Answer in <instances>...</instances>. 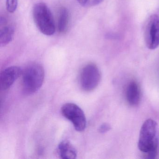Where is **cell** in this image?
Instances as JSON below:
<instances>
[{"mask_svg": "<svg viewBox=\"0 0 159 159\" xmlns=\"http://www.w3.org/2000/svg\"><path fill=\"white\" fill-rule=\"evenodd\" d=\"M126 100L131 106H136L140 100V90L138 84L134 81L129 83L126 87Z\"/></svg>", "mask_w": 159, "mask_h": 159, "instance_id": "obj_9", "label": "cell"}, {"mask_svg": "<svg viewBox=\"0 0 159 159\" xmlns=\"http://www.w3.org/2000/svg\"><path fill=\"white\" fill-rule=\"evenodd\" d=\"M78 1L82 6H86L88 0H78Z\"/></svg>", "mask_w": 159, "mask_h": 159, "instance_id": "obj_15", "label": "cell"}, {"mask_svg": "<svg viewBox=\"0 0 159 159\" xmlns=\"http://www.w3.org/2000/svg\"><path fill=\"white\" fill-rule=\"evenodd\" d=\"M18 0H6V8L10 13H14L17 9Z\"/></svg>", "mask_w": 159, "mask_h": 159, "instance_id": "obj_12", "label": "cell"}, {"mask_svg": "<svg viewBox=\"0 0 159 159\" xmlns=\"http://www.w3.org/2000/svg\"><path fill=\"white\" fill-rule=\"evenodd\" d=\"M61 112L63 116L73 124L75 130L82 132L85 130L86 120L82 110L76 104L66 103L61 108Z\"/></svg>", "mask_w": 159, "mask_h": 159, "instance_id": "obj_4", "label": "cell"}, {"mask_svg": "<svg viewBox=\"0 0 159 159\" xmlns=\"http://www.w3.org/2000/svg\"><path fill=\"white\" fill-rule=\"evenodd\" d=\"M144 37L147 48L152 50L159 47V16L152 15L148 18L144 28Z\"/></svg>", "mask_w": 159, "mask_h": 159, "instance_id": "obj_6", "label": "cell"}, {"mask_svg": "<svg viewBox=\"0 0 159 159\" xmlns=\"http://www.w3.org/2000/svg\"><path fill=\"white\" fill-rule=\"evenodd\" d=\"M159 133L158 124L154 120L144 121L139 132L138 147L139 150L147 153L148 158L154 159L157 154Z\"/></svg>", "mask_w": 159, "mask_h": 159, "instance_id": "obj_1", "label": "cell"}, {"mask_svg": "<svg viewBox=\"0 0 159 159\" xmlns=\"http://www.w3.org/2000/svg\"><path fill=\"white\" fill-rule=\"evenodd\" d=\"M34 22L41 32L46 36H52L56 31V25L52 12L46 4L37 3L33 10Z\"/></svg>", "mask_w": 159, "mask_h": 159, "instance_id": "obj_3", "label": "cell"}, {"mask_svg": "<svg viewBox=\"0 0 159 159\" xmlns=\"http://www.w3.org/2000/svg\"><path fill=\"white\" fill-rule=\"evenodd\" d=\"M104 0H88L86 6L92 7V6H96L101 3Z\"/></svg>", "mask_w": 159, "mask_h": 159, "instance_id": "obj_14", "label": "cell"}, {"mask_svg": "<svg viewBox=\"0 0 159 159\" xmlns=\"http://www.w3.org/2000/svg\"><path fill=\"white\" fill-rule=\"evenodd\" d=\"M100 80V70L95 64H88L83 68L80 76V84L84 91L94 90L99 84Z\"/></svg>", "mask_w": 159, "mask_h": 159, "instance_id": "obj_5", "label": "cell"}, {"mask_svg": "<svg viewBox=\"0 0 159 159\" xmlns=\"http://www.w3.org/2000/svg\"><path fill=\"white\" fill-rule=\"evenodd\" d=\"M69 20V12L66 8L63 7L60 9L58 22V30L63 33L66 30Z\"/></svg>", "mask_w": 159, "mask_h": 159, "instance_id": "obj_11", "label": "cell"}, {"mask_svg": "<svg viewBox=\"0 0 159 159\" xmlns=\"http://www.w3.org/2000/svg\"><path fill=\"white\" fill-rule=\"evenodd\" d=\"M58 152L62 159H74L77 156V151L75 147L67 140H64L59 143Z\"/></svg>", "mask_w": 159, "mask_h": 159, "instance_id": "obj_10", "label": "cell"}, {"mask_svg": "<svg viewBox=\"0 0 159 159\" xmlns=\"http://www.w3.org/2000/svg\"><path fill=\"white\" fill-rule=\"evenodd\" d=\"M23 86L25 93L32 94L38 91L43 84L44 78L43 68L40 64L31 63L23 71Z\"/></svg>", "mask_w": 159, "mask_h": 159, "instance_id": "obj_2", "label": "cell"}, {"mask_svg": "<svg viewBox=\"0 0 159 159\" xmlns=\"http://www.w3.org/2000/svg\"><path fill=\"white\" fill-rule=\"evenodd\" d=\"M111 129V126L107 123H104L100 125L98 129L99 133L101 134L107 133Z\"/></svg>", "mask_w": 159, "mask_h": 159, "instance_id": "obj_13", "label": "cell"}, {"mask_svg": "<svg viewBox=\"0 0 159 159\" xmlns=\"http://www.w3.org/2000/svg\"><path fill=\"white\" fill-rule=\"evenodd\" d=\"M22 70L19 67L11 66L4 69L0 75V86L2 90H6L21 76Z\"/></svg>", "mask_w": 159, "mask_h": 159, "instance_id": "obj_7", "label": "cell"}, {"mask_svg": "<svg viewBox=\"0 0 159 159\" xmlns=\"http://www.w3.org/2000/svg\"><path fill=\"white\" fill-rule=\"evenodd\" d=\"M5 18L1 17L0 19V45L1 47L9 44L13 38L14 30L12 26L7 25Z\"/></svg>", "mask_w": 159, "mask_h": 159, "instance_id": "obj_8", "label": "cell"}]
</instances>
